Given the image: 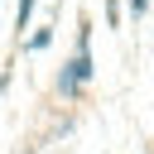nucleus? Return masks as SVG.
Returning <instances> with one entry per match:
<instances>
[{"label": "nucleus", "instance_id": "nucleus-1", "mask_svg": "<svg viewBox=\"0 0 154 154\" xmlns=\"http://www.w3.org/2000/svg\"><path fill=\"white\" fill-rule=\"evenodd\" d=\"M87 38H91V24H82V48H77V58L67 63V72L58 77V91H63V96L82 91V82L91 77V53H87Z\"/></svg>", "mask_w": 154, "mask_h": 154}, {"label": "nucleus", "instance_id": "nucleus-2", "mask_svg": "<svg viewBox=\"0 0 154 154\" xmlns=\"http://www.w3.org/2000/svg\"><path fill=\"white\" fill-rule=\"evenodd\" d=\"M29 10H34V0H19V29H24V19H29Z\"/></svg>", "mask_w": 154, "mask_h": 154}, {"label": "nucleus", "instance_id": "nucleus-3", "mask_svg": "<svg viewBox=\"0 0 154 154\" xmlns=\"http://www.w3.org/2000/svg\"><path fill=\"white\" fill-rule=\"evenodd\" d=\"M130 10H135V14H144V10H149V0H130Z\"/></svg>", "mask_w": 154, "mask_h": 154}]
</instances>
